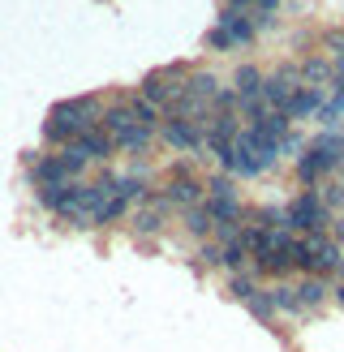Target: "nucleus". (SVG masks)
<instances>
[{
  "label": "nucleus",
  "instance_id": "473e14b6",
  "mask_svg": "<svg viewBox=\"0 0 344 352\" xmlns=\"http://www.w3.org/2000/svg\"><path fill=\"white\" fill-rule=\"evenodd\" d=\"M198 262H202V267H224V250H219V245H211V241H202Z\"/></svg>",
  "mask_w": 344,
  "mask_h": 352
},
{
  "label": "nucleus",
  "instance_id": "cd10ccee",
  "mask_svg": "<svg viewBox=\"0 0 344 352\" xmlns=\"http://www.w3.org/2000/svg\"><path fill=\"white\" fill-rule=\"evenodd\" d=\"M246 309L254 314V318H258V322H271V318H275V305H271V292H263V288H258V292L250 296V301H246Z\"/></svg>",
  "mask_w": 344,
  "mask_h": 352
},
{
  "label": "nucleus",
  "instance_id": "6ab92c4d",
  "mask_svg": "<svg viewBox=\"0 0 344 352\" xmlns=\"http://www.w3.org/2000/svg\"><path fill=\"white\" fill-rule=\"evenodd\" d=\"M267 292H271V305H275V314H305V309H301V296H297V288H292L288 279H280V284H271Z\"/></svg>",
  "mask_w": 344,
  "mask_h": 352
},
{
  "label": "nucleus",
  "instance_id": "f3484780",
  "mask_svg": "<svg viewBox=\"0 0 344 352\" xmlns=\"http://www.w3.org/2000/svg\"><path fill=\"white\" fill-rule=\"evenodd\" d=\"M185 91L211 103V99H215V95L224 91V86H219V78L211 74V69H189V78H185Z\"/></svg>",
  "mask_w": 344,
  "mask_h": 352
},
{
  "label": "nucleus",
  "instance_id": "b1692460",
  "mask_svg": "<svg viewBox=\"0 0 344 352\" xmlns=\"http://www.w3.org/2000/svg\"><path fill=\"white\" fill-rule=\"evenodd\" d=\"M125 99H129V112L138 116V125H147V129H160V125H164V120H160V108H155L147 95H125Z\"/></svg>",
  "mask_w": 344,
  "mask_h": 352
},
{
  "label": "nucleus",
  "instance_id": "a211bd4d",
  "mask_svg": "<svg viewBox=\"0 0 344 352\" xmlns=\"http://www.w3.org/2000/svg\"><path fill=\"white\" fill-rule=\"evenodd\" d=\"M297 296H301V309L310 314V309H323V301L332 296V288H327V279H319V275H305L301 284H297Z\"/></svg>",
  "mask_w": 344,
  "mask_h": 352
},
{
  "label": "nucleus",
  "instance_id": "5701e85b",
  "mask_svg": "<svg viewBox=\"0 0 344 352\" xmlns=\"http://www.w3.org/2000/svg\"><path fill=\"white\" fill-rule=\"evenodd\" d=\"M74 138H78V129L65 125L61 116H47V120H43V142H47V146H61V151H65Z\"/></svg>",
  "mask_w": 344,
  "mask_h": 352
},
{
  "label": "nucleus",
  "instance_id": "2eb2a0df",
  "mask_svg": "<svg viewBox=\"0 0 344 352\" xmlns=\"http://www.w3.org/2000/svg\"><path fill=\"white\" fill-rule=\"evenodd\" d=\"M301 82H305V86H319V91H327V82H336V65L314 52V56H305V60H301Z\"/></svg>",
  "mask_w": 344,
  "mask_h": 352
},
{
  "label": "nucleus",
  "instance_id": "9d476101",
  "mask_svg": "<svg viewBox=\"0 0 344 352\" xmlns=\"http://www.w3.org/2000/svg\"><path fill=\"white\" fill-rule=\"evenodd\" d=\"M215 26H224V30H228L237 47H246V43H254V39H258V26H254L250 9H224V13L215 17Z\"/></svg>",
  "mask_w": 344,
  "mask_h": 352
},
{
  "label": "nucleus",
  "instance_id": "0eeeda50",
  "mask_svg": "<svg viewBox=\"0 0 344 352\" xmlns=\"http://www.w3.org/2000/svg\"><path fill=\"white\" fill-rule=\"evenodd\" d=\"M26 176H30V185H34V189H47V185H74V181H78V176L69 172V164L61 160V151H56V155H39V160L30 164Z\"/></svg>",
  "mask_w": 344,
  "mask_h": 352
},
{
  "label": "nucleus",
  "instance_id": "1a4fd4ad",
  "mask_svg": "<svg viewBox=\"0 0 344 352\" xmlns=\"http://www.w3.org/2000/svg\"><path fill=\"white\" fill-rule=\"evenodd\" d=\"M74 146H78L91 164H108L112 155H116L112 133H108V129H99V125H95V129H86V133H78V138H74Z\"/></svg>",
  "mask_w": 344,
  "mask_h": 352
},
{
  "label": "nucleus",
  "instance_id": "72a5a7b5",
  "mask_svg": "<svg viewBox=\"0 0 344 352\" xmlns=\"http://www.w3.org/2000/svg\"><path fill=\"white\" fill-rule=\"evenodd\" d=\"M297 151H305V142H301L297 133H288L284 142H280V160H284V155H297Z\"/></svg>",
  "mask_w": 344,
  "mask_h": 352
},
{
  "label": "nucleus",
  "instance_id": "7c9ffc66",
  "mask_svg": "<svg viewBox=\"0 0 344 352\" xmlns=\"http://www.w3.org/2000/svg\"><path fill=\"white\" fill-rule=\"evenodd\" d=\"M206 47H211V52H233L237 43H233V34L224 30V26H215L211 34H206Z\"/></svg>",
  "mask_w": 344,
  "mask_h": 352
},
{
  "label": "nucleus",
  "instance_id": "f704fd0d",
  "mask_svg": "<svg viewBox=\"0 0 344 352\" xmlns=\"http://www.w3.org/2000/svg\"><path fill=\"white\" fill-rule=\"evenodd\" d=\"M332 292H336V301H340V309H344V284H336Z\"/></svg>",
  "mask_w": 344,
  "mask_h": 352
},
{
  "label": "nucleus",
  "instance_id": "39448f33",
  "mask_svg": "<svg viewBox=\"0 0 344 352\" xmlns=\"http://www.w3.org/2000/svg\"><path fill=\"white\" fill-rule=\"evenodd\" d=\"M160 133H164V142H168L172 151L189 155V160H194V155L206 146V133H202L198 125H189V120H177V116H168L164 125H160Z\"/></svg>",
  "mask_w": 344,
  "mask_h": 352
},
{
  "label": "nucleus",
  "instance_id": "20e7f679",
  "mask_svg": "<svg viewBox=\"0 0 344 352\" xmlns=\"http://www.w3.org/2000/svg\"><path fill=\"white\" fill-rule=\"evenodd\" d=\"M103 95H78V99H61L56 108H52V116H61L65 125H74L78 133H86V129H95L99 120H103Z\"/></svg>",
  "mask_w": 344,
  "mask_h": 352
},
{
  "label": "nucleus",
  "instance_id": "c85d7f7f",
  "mask_svg": "<svg viewBox=\"0 0 344 352\" xmlns=\"http://www.w3.org/2000/svg\"><path fill=\"white\" fill-rule=\"evenodd\" d=\"M206 198H237V181H233L228 172L211 176V181H206Z\"/></svg>",
  "mask_w": 344,
  "mask_h": 352
},
{
  "label": "nucleus",
  "instance_id": "4be33fe9",
  "mask_svg": "<svg viewBox=\"0 0 344 352\" xmlns=\"http://www.w3.org/2000/svg\"><path fill=\"white\" fill-rule=\"evenodd\" d=\"M332 86H336V95H332V99H327L323 108H319L323 129H336V125H340V116H344V78H336Z\"/></svg>",
  "mask_w": 344,
  "mask_h": 352
},
{
  "label": "nucleus",
  "instance_id": "c756f323",
  "mask_svg": "<svg viewBox=\"0 0 344 352\" xmlns=\"http://www.w3.org/2000/svg\"><path fill=\"white\" fill-rule=\"evenodd\" d=\"M327 47H332V56H336V78H344V30H327Z\"/></svg>",
  "mask_w": 344,
  "mask_h": 352
},
{
  "label": "nucleus",
  "instance_id": "f257e3e1",
  "mask_svg": "<svg viewBox=\"0 0 344 352\" xmlns=\"http://www.w3.org/2000/svg\"><path fill=\"white\" fill-rule=\"evenodd\" d=\"M284 228L288 232H301V236H327L332 210L323 206V198L314 189H305V193H297V198L284 206Z\"/></svg>",
  "mask_w": 344,
  "mask_h": 352
},
{
  "label": "nucleus",
  "instance_id": "f8f14e48",
  "mask_svg": "<svg viewBox=\"0 0 344 352\" xmlns=\"http://www.w3.org/2000/svg\"><path fill=\"white\" fill-rule=\"evenodd\" d=\"M133 125H138V116L129 112V99H112L108 108H103V120H99V129H108V133H112V142H116L120 133H129Z\"/></svg>",
  "mask_w": 344,
  "mask_h": 352
},
{
  "label": "nucleus",
  "instance_id": "c9c22d12",
  "mask_svg": "<svg viewBox=\"0 0 344 352\" xmlns=\"http://www.w3.org/2000/svg\"><path fill=\"white\" fill-rule=\"evenodd\" d=\"M340 275H344V262H340Z\"/></svg>",
  "mask_w": 344,
  "mask_h": 352
},
{
  "label": "nucleus",
  "instance_id": "423d86ee",
  "mask_svg": "<svg viewBox=\"0 0 344 352\" xmlns=\"http://www.w3.org/2000/svg\"><path fill=\"white\" fill-rule=\"evenodd\" d=\"M160 198H164L172 210H189V206L206 202V185H198L194 176H168V181L160 185Z\"/></svg>",
  "mask_w": 344,
  "mask_h": 352
},
{
  "label": "nucleus",
  "instance_id": "f03ea898",
  "mask_svg": "<svg viewBox=\"0 0 344 352\" xmlns=\"http://www.w3.org/2000/svg\"><path fill=\"white\" fill-rule=\"evenodd\" d=\"M185 78L189 69L185 65H164V69H151V74L142 78V86H138V95H147L160 112H168L172 103H177L185 95Z\"/></svg>",
  "mask_w": 344,
  "mask_h": 352
},
{
  "label": "nucleus",
  "instance_id": "393cba45",
  "mask_svg": "<svg viewBox=\"0 0 344 352\" xmlns=\"http://www.w3.org/2000/svg\"><path fill=\"white\" fill-rule=\"evenodd\" d=\"M219 250H224V271H233V275H241V271H246V262H250V245L246 241H228V245H219Z\"/></svg>",
  "mask_w": 344,
  "mask_h": 352
},
{
  "label": "nucleus",
  "instance_id": "bb28decb",
  "mask_svg": "<svg viewBox=\"0 0 344 352\" xmlns=\"http://www.w3.org/2000/svg\"><path fill=\"white\" fill-rule=\"evenodd\" d=\"M65 198H69V185H47V189H39V193H34V202H39L43 210H56V215H61Z\"/></svg>",
  "mask_w": 344,
  "mask_h": 352
},
{
  "label": "nucleus",
  "instance_id": "412c9836",
  "mask_svg": "<svg viewBox=\"0 0 344 352\" xmlns=\"http://www.w3.org/2000/svg\"><path fill=\"white\" fill-rule=\"evenodd\" d=\"M151 142H155V129H147V125H133L129 133H120V138H116V151L142 155V151H151Z\"/></svg>",
  "mask_w": 344,
  "mask_h": 352
},
{
  "label": "nucleus",
  "instance_id": "7ed1b4c3",
  "mask_svg": "<svg viewBox=\"0 0 344 352\" xmlns=\"http://www.w3.org/2000/svg\"><path fill=\"white\" fill-rule=\"evenodd\" d=\"M301 86H305V82H301V65H280L275 74L263 78V103H267L271 112H284Z\"/></svg>",
  "mask_w": 344,
  "mask_h": 352
},
{
  "label": "nucleus",
  "instance_id": "a878e982",
  "mask_svg": "<svg viewBox=\"0 0 344 352\" xmlns=\"http://www.w3.org/2000/svg\"><path fill=\"white\" fill-rule=\"evenodd\" d=\"M228 292L237 296V301H241V305H246V301H250V296L258 292V275H254V271H241V275H233V279H228Z\"/></svg>",
  "mask_w": 344,
  "mask_h": 352
},
{
  "label": "nucleus",
  "instance_id": "9b49d317",
  "mask_svg": "<svg viewBox=\"0 0 344 352\" xmlns=\"http://www.w3.org/2000/svg\"><path fill=\"white\" fill-rule=\"evenodd\" d=\"M263 78L267 74H258L254 65H237V78H233V91L241 99V108H254V103H263ZM237 108V112H241Z\"/></svg>",
  "mask_w": 344,
  "mask_h": 352
},
{
  "label": "nucleus",
  "instance_id": "dca6fc26",
  "mask_svg": "<svg viewBox=\"0 0 344 352\" xmlns=\"http://www.w3.org/2000/svg\"><path fill=\"white\" fill-rule=\"evenodd\" d=\"M181 223H185V232H189V236H198V241L215 236V219H211V206H206V202L181 210Z\"/></svg>",
  "mask_w": 344,
  "mask_h": 352
},
{
  "label": "nucleus",
  "instance_id": "6e6552de",
  "mask_svg": "<svg viewBox=\"0 0 344 352\" xmlns=\"http://www.w3.org/2000/svg\"><path fill=\"white\" fill-rule=\"evenodd\" d=\"M168 210H172V206L160 198V189H151V193H147V202L138 206V215H133V232H142V236H155V232L164 228Z\"/></svg>",
  "mask_w": 344,
  "mask_h": 352
},
{
  "label": "nucleus",
  "instance_id": "4468645a",
  "mask_svg": "<svg viewBox=\"0 0 344 352\" xmlns=\"http://www.w3.org/2000/svg\"><path fill=\"white\" fill-rule=\"evenodd\" d=\"M206 206H211L215 228H246V206L237 198H206Z\"/></svg>",
  "mask_w": 344,
  "mask_h": 352
},
{
  "label": "nucleus",
  "instance_id": "e433bc0d",
  "mask_svg": "<svg viewBox=\"0 0 344 352\" xmlns=\"http://www.w3.org/2000/svg\"><path fill=\"white\" fill-rule=\"evenodd\" d=\"M340 176H344V164H340Z\"/></svg>",
  "mask_w": 344,
  "mask_h": 352
},
{
  "label": "nucleus",
  "instance_id": "aec40b11",
  "mask_svg": "<svg viewBox=\"0 0 344 352\" xmlns=\"http://www.w3.org/2000/svg\"><path fill=\"white\" fill-rule=\"evenodd\" d=\"M125 210H129V198H125V193H108V198H103V206L95 210V228H108V223H116L120 215H125Z\"/></svg>",
  "mask_w": 344,
  "mask_h": 352
},
{
  "label": "nucleus",
  "instance_id": "ddd939ff",
  "mask_svg": "<svg viewBox=\"0 0 344 352\" xmlns=\"http://www.w3.org/2000/svg\"><path fill=\"white\" fill-rule=\"evenodd\" d=\"M327 103V91H319V86H301L297 95H292V103L284 108L288 120H305V116H319V108Z\"/></svg>",
  "mask_w": 344,
  "mask_h": 352
},
{
  "label": "nucleus",
  "instance_id": "2f4dec72",
  "mask_svg": "<svg viewBox=\"0 0 344 352\" xmlns=\"http://www.w3.org/2000/svg\"><path fill=\"white\" fill-rule=\"evenodd\" d=\"M319 198H323V206H327V210H336V206H344V185H340V181H332V185H323V193H319Z\"/></svg>",
  "mask_w": 344,
  "mask_h": 352
}]
</instances>
